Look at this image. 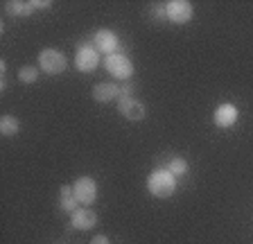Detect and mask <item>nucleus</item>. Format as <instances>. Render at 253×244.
<instances>
[{"instance_id": "nucleus-8", "label": "nucleus", "mask_w": 253, "mask_h": 244, "mask_svg": "<svg viewBox=\"0 0 253 244\" xmlns=\"http://www.w3.org/2000/svg\"><path fill=\"white\" fill-rule=\"evenodd\" d=\"M93 43H95V50H97V52H104L106 57H109V54H116V50H118V37L111 32V30H100V32L95 34Z\"/></svg>"}, {"instance_id": "nucleus-9", "label": "nucleus", "mask_w": 253, "mask_h": 244, "mask_svg": "<svg viewBox=\"0 0 253 244\" xmlns=\"http://www.w3.org/2000/svg\"><path fill=\"white\" fill-rule=\"evenodd\" d=\"M212 120H215V124H217V127H221V129L233 127V124L237 122V106H233V104H219L215 109V116H212Z\"/></svg>"}, {"instance_id": "nucleus-10", "label": "nucleus", "mask_w": 253, "mask_h": 244, "mask_svg": "<svg viewBox=\"0 0 253 244\" xmlns=\"http://www.w3.org/2000/svg\"><path fill=\"white\" fill-rule=\"evenodd\" d=\"M70 219H73V226L79 231H88L97 224V215L88 208H77L75 212H70Z\"/></svg>"}, {"instance_id": "nucleus-13", "label": "nucleus", "mask_w": 253, "mask_h": 244, "mask_svg": "<svg viewBox=\"0 0 253 244\" xmlns=\"http://www.w3.org/2000/svg\"><path fill=\"white\" fill-rule=\"evenodd\" d=\"M59 203H61V208H63V210H68V212H75V210H77V197H75V192H73V188H70V186H63L61 188V202H59Z\"/></svg>"}, {"instance_id": "nucleus-2", "label": "nucleus", "mask_w": 253, "mask_h": 244, "mask_svg": "<svg viewBox=\"0 0 253 244\" xmlns=\"http://www.w3.org/2000/svg\"><path fill=\"white\" fill-rule=\"evenodd\" d=\"M104 68L111 77H116V80H120V81L129 80L133 75V64L129 61V57H125V54H120V52L109 54V57L104 59Z\"/></svg>"}, {"instance_id": "nucleus-7", "label": "nucleus", "mask_w": 253, "mask_h": 244, "mask_svg": "<svg viewBox=\"0 0 253 244\" xmlns=\"http://www.w3.org/2000/svg\"><path fill=\"white\" fill-rule=\"evenodd\" d=\"M118 111H120L126 120H133V122L142 120V118L147 116L145 104H140V102L133 100V97H120V100H118Z\"/></svg>"}, {"instance_id": "nucleus-18", "label": "nucleus", "mask_w": 253, "mask_h": 244, "mask_svg": "<svg viewBox=\"0 0 253 244\" xmlns=\"http://www.w3.org/2000/svg\"><path fill=\"white\" fill-rule=\"evenodd\" d=\"M90 244H109V240H106V235H95Z\"/></svg>"}, {"instance_id": "nucleus-16", "label": "nucleus", "mask_w": 253, "mask_h": 244, "mask_svg": "<svg viewBox=\"0 0 253 244\" xmlns=\"http://www.w3.org/2000/svg\"><path fill=\"white\" fill-rule=\"evenodd\" d=\"M168 170L172 172L174 176H183V174H188V163H185L183 159H172L168 165Z\"/></svg>"}, {"instance_id": "nucleus-6", "label": "nucleus", "mask_w": 253, "mask_h": 244, "mask_svg": "<svg viewBox=\"0 0 253 244\" xmlns=\"http://www.w3.org/2000/svg\"><path fill=\"white\" fill-rule=\"evenodd\" d=\"M165 14L172 23H188L192 18V5H190L188 0H169L168 5H165Z\"/></svg>"}, {"instance_id": "nucleus-11", "label": "nucleus", "mask_w": 253, "mask_h": 244, "mask_svg": "<svg viewBox=\"0 0 253 244\" xmlns=\"http://www.w3.org/2000/svg\"><path fill=\"white\" fill-rule=\"evenodd\" d=\"M93 97L97 102H102V104H106V102H111V100H120V86L111 84V81H106V84H97L93 88Z\"/></svg>"}, {"instance_id": "nucleus-4", "label": "nucleus", "mask_w": 253, "mask_h": 244, "mask_svg": "<svg viewBox=\"0 0 253 244\" xmlns=\"http://www.w3.org/2000/svg\"><path fill=\"white\" fill-rule=\"evenodd\" d=\"M100 64V57H97V50L88 43H82L77 48V57H75V66H77L79 73H93Z\"/></svg>"}, {"instance_id": "nucleus-3", "label": "nucleus", "mask_w": 253, "mask_h": 244, "mask_svg": "<svg viewBox=\"0 0 253 244\" xmlns=\"http://www.w3.org/2000/svg\"><path fill=\"white\" fill-rule=\"evenodd\" d=\"M39 68L47 75H59L66 70V54L54 48H47L39 54Z\"/></svg>"}, {"instance_id": "nucleus-1", "label": "nucleus", "mask_w": 253, "mask_h": 244, "mask_svg": "<svg viewBox=\"0 0 253 244\" xmlns=\"http://www.w3.org/2000/svg\"><path fill=\"white\" fill-rule=\"evenodd\" d=\"M147 190L152 192L158 199H165V197H172L176 190V181L174 174L169 170H154L147 179Z\"/></svg>"}, {"instance_id": "nucleus-14", "label": "nucleus", "mask_w": 253, "mask_h": 244, "mask_svg": "<svg viewBox=\"0 0 253 244\" xmlns=\"http://www.w3.org/2000/svg\"><path fill=\"white\" fill-rule=\"evenodd\" d=\"M18 129H21V124H18V120H16L14 116L0 118V131H2V136H16Z\"/></svg>"}, {"instance_id": "nucleus-5", "label": "nucleus", "mask_w": 253, "mask_h": 244, "mask_svg": "<svg viewBox=\"0 0 253 244\" xmlns=\"http://www.w3.org/2000/svg\"><path fill=\"white\" fill-rule=\"evenodd\" d=\"M73 192L82 206H90L95 202V197H97V183L90 176H82V179L75 181Z\"/></svg>"}, {"instance_id": "nucleus-12", "label": "nucleus", "mask_w": 253, "mask_h": 244, "mask_svg": "<svg viewBox=\"0 0 253 244\" xmlns=\"http://www.w3.org/2000/svg\"><path fill=\"white\" fill-rule=\"evenodd\" d=\"M7 14L11 16H30L32 11H34V5L32 2H25V0H9L5 5Z\"/></svg>"}, {"instance_id": "nucleus-17", "label": "nucleus", "mask_w": 253, "mask_h": 244, "mask_svg": "<svg viewBox=\"0 0 253 244\" xmlns=\"http://www.w3.org/2000/svg\"><path fill=\"white\" fill-rule=\"evenodd\" d=\"M32 5H34V9H47L52 2L50 0H32Z\"/></svg>"}, {"instance_id": "nucleus-15", "label": "nucleus", "mask_w": 253, "mask_h": 244, "mask_svg": "<svg viewBox=\"0 0 253 244\" xmlns=\"http://www.w3.org/2000/svg\"><path fill=\"white\" fill-rule=\"evenodd\" d=\"M18 80H21L23 84H34V81L39 80V70L34 68V66H25V68L18 70Z\"/></svg>"}]
</instances>
